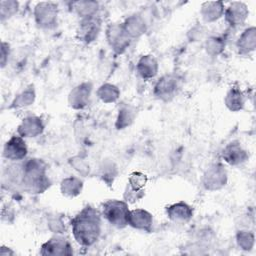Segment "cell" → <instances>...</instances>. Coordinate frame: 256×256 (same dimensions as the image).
Here are the masks:
<instances>
[{
  "mask_svg": "<svg viewBox=\"0 0 256 256\" xmlns=\"http://www.w3.org/2000/svg\"><path fill=\"white\" fill-rule=\"evenodd\" d=\"M26 152H27V149L25 146V142H23L20 138L14 137L9 142L6 143L4 155L7 158L18 160L23 158L26 155Z\"/></svg>",
  "mask_w": 256,
  "mask_h": 256,
  "instance_id": "3957f363",
  "label": "cell"
},
{
  "mask_svg": "<svg viewBox=\"0 0 256 256\" xmlns=\"http://www.w3.org/2000/svg\"><path fill=\"white\" fill-rule=\"evenodd\" d=\"M73 232L77 241L83 245L93 244L100 233L99 214L91 208H86L73 222Z\"/></svg>",
  "mask_w": 256,
  "mask_h": 256,
  "instance_id": "6da1fadb",
  "label": "cell"
},
{
  "mask_svg": "<svg viewBox=\"0 0 256 256\" xmlns=\"http://www.w3.org/2000/svg\"><path fill=\"white\" fill-rule=\"evenodd\" d=\"M104 215L107 220L117 226L123 227L128 224L129 211L127 205L120 201H109L104 205Z\"/></svg>",
  "mask_w": 256,
  "mask_h": 256,
  "instance_id": "7a4b0ae2",
  "label": "cell"
}]
</instances>
